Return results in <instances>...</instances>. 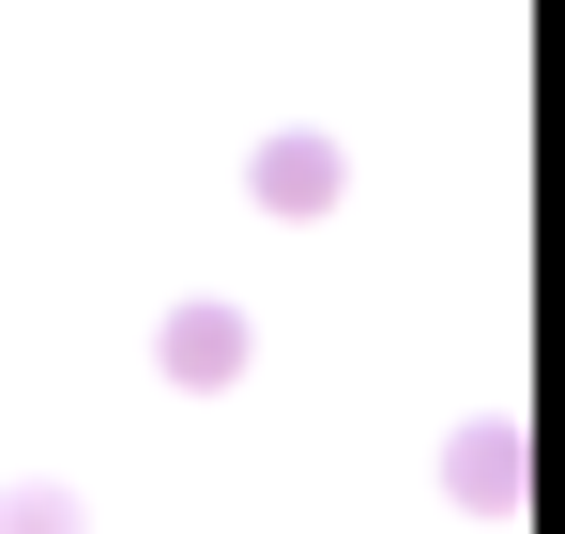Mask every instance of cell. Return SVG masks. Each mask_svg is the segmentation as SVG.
<instances>
[{
	"label": "cell",
	"instance_id": "1",
	"mask_svg": "<svg viewBox=\"0 0 565 534\" xmlns=\"http://www.w3.org/2000/svg\"><path fill=\"white\" fill-rule=\"evenodd\" d=\"M245 183H260V214H337V138H260Z\"/></svg>",
	"mask_w": 565,
	"mask_h": 534
},
{
	"label": "cell",
	"instance_id": "2",
	"mask_svg": "<svg viewBox=\"0 0 565 534\" xmlns=\"http://www.w3.org/2000/svg\"><path fill=\"white\" fill-rule=\"evenodd\" d=\"M153 352H169V382H230V366H245V321H230V306H169Z\"/></svg>",
	"mask_w": 565,
	"mask_h": 534
},
{
	"label": "cell",
	"instance_id": "3",
	"mask_svg": "<svg viewBox=\"0 0 565 534\" xmlns=\"http://www.w3.org/2000/svg\"><path fill=\"white\" fill-rule=\"evenodd\" d=\"M459 504H520V428H473L459 444Z\"/></svg>",
	"mask_w": 565,
	"mask_h": 534
},
{
	"label": "cell",
	"instance_id": "4",
	"mask_svg": "<svg viewBox=\"0 0 565 534\" xmlns=\"http://www.w3.org/2000/svg\"><path fill=\"white\" fill-rule=\"evenodd\" d=\"M0 534H77V504L62 489H0Z\"/></svg>",
	"mask_w": 565,
	"mask_h": 534
}]
</instances>
